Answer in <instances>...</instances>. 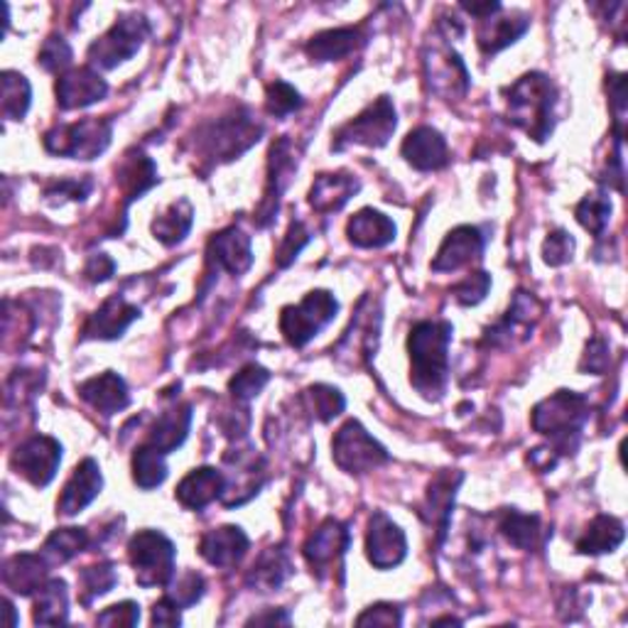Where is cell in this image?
<instances>
[{"label":"cell","instance_id":"obj_44","mask_svg":"<svg viewBox=\"0 0 628 628\" xmlns=\"http://www.w3.org/2000/svg\"><path fill=\"white\" fill-rule=\"evenodd\" d=\"M204 590H206L204 577L199 572L189 570V572H182L179 577H173V580H169L165 596H169V600H173L177 606L187 609V606H194L199 600H202Z\"/></svg>","mask_w":628,"mask_h":628},{"label":"cell","instance_id":"obj_18","mask_svg":"<svg viewBox=\"0 0 628 628\" xmlns=\"http://www.w3.org/2000/svg\"><path fill=\"white\" fill-rule=\"evenodd\" d=\"M209 261H212L218 271H226L232 275H244L248 268L253 265V248L251 236H246L241 228H224L216 234L209 244Z\"/></svg>","mask_w":628,"mask_h":628},{"label":"cell","instance_id":"obj_33","mask_svg":"<svg viewBox=\"0 0 628 628\" xmlns=\"http://www.w3.org/2000/svg\"><path fill=\"white\" fill-rule=\"evenodd\" d=\"M33 621L37 626H59L69 621V592L64 580H47L39 586Z\"/></svg>","mask_w":628,"mask_h":628},{"label":"cell","instance_id":"obj_11","mask_svg":"<svg viewBox=\"0 0 628 628\" xmlns=\"http://www.w3.org/2000/svg\"><path fill=\"white\" fill-rule=\"evenodd\" d=\"M59 464H62V445L47 435L27 437L25 442L15 447L13 457H10V466H13L15 474L27 478V482L37 488L52 482Z\"/></svg>","mask_w":628,"mask_h":628},{"label":"cell","instance_id":"obj_28","mask_svg":"<svg viewBox=\"0 0 628 628\" xmlns=\"http://www.w3.org/2000/svg\"><path fill=\"white\" fill-rule=\"evenodd\" d=\"M358 179L346 173L319 175L310 189V204L319 214L339 212L358 192Z\"/></svg>","mask_w":628,"mask_h":628},{"label":"cell","instance_id":"obj_34","mask_svg":"<svg viewBox=\"0 0 628 628\" xmlns=\"http://www.w3.org/2000/svg\"><path fill=\"white\" fill-rule=\"evenodd\" d=\"M460 484H462V474L445 472L435 478V482L430 484V491H427V511H430V523L437 525L440 541L447 533V525H450L457 486Z\"/></svg>","mask_w":628,"mask_h":628},{"label":"cell","instance_id":"obj_9","mask_svg":"<svg viewBox=\"0 0 628 628\" xmlns=\"http://www.w3.org/2000/svg\"><path fill=\"white\" fill-rule=\"evenodd\" d=\"M398 128L395 106L388 96L376 98L371 106H366L354 121L342 126L334 135L332 147L344 151L346 145H366V147H383Z\"/></svg>","mask_w":628,"mask_h":628},{"label":"cell","instance_id":"obj_38","mask_svg":"<svg viewBox=\"0 0 628 628\" xmlns=\"http://www.w3.org/2000/svg\"><path fill=\"white\" fill-rule=\"evenodd\" d=\"M88 545V533L84 528H59L45 541L43 555L49 560V565H64L74 560L79 553H84Z\"/></svg>","mask_w":628,"mask_h":628},{"label":"cell","instance_id":"obj_15","mask_svg":"<svg viewBox=\"0 0 628 628\" xmlns=\"http://www.w3.org/2000/svg\"><path fill=\"white\" fill-rule=\"evenodd\" d=\"M102 488H104L102 466L94 460H84L82 464H76V470L69 476L62 494H59L57 513L67 518L82 513L84 508L102 494Z\"/></svg>","mask_w":628,"mask_h":628},{"label":"cell","instance_id":"obj_30","mask_svg":"<svg viewBox=\"0 0 628 628\" xmlns=\"http://www.w3.org/2000/svg\"><path fill=\"white\" fill-rule=\"evenodd\" d=\"M295 169V159H293V145L287 138H281L273 147H271V185H268L265 192V202L261 206V226H265L277 212V199H281L283 189L287 185V177L293 175Z\"/></svg>","mask_w":628,"mask_h":628},{"label":"cell","instance_id":"obj_26","mask_svg":"<svg viewBox=\"0 0 628 628\" xmlns=\"http://www.w3.org/2000/svg\"><path fill=\"white\" fill-rule=\"evenodd\" d=\"M364 45H366L364 27H336L315 35L310 43L305 45V52L312 62H334V59L354 55L356 49H362Z\"/></svg>","mask_w":628,"mask_h":628},{"label":"cell","instance_id":"obj_57","mask_svg":"<svg viewBox=\"0 0 628 628\" xmlns=\"http://www.w3.org/2000/svg\"><path fill=\"white\" fill-rule=\"evenodd\" d=\"M253 624H291V616L285 612H268V614H256L248 619V626Z\"/></svg>","mask_w":628,"mask_h":628},{"label":"cell","instance_id":"obj_53","mask_svg":"<svg viewBox=\"0 0 628 628\" xmlns=\"http://www.w3.org/2000/svg\"><path fill=\"white\" fill-rule=\"evenodd\" d=\"M358 626H401L403 614L395 604H376L356 619Z\"/></svg>","mask_w":628,"mask_h":628},{"label":"cell","instance_id":"obj_10","mask_svg":"<svg viewBox=\"0 0 628 628\" xmlns=\"http://www.w3.org/2000/svg\"><path fill=\"white\" fill-rule=\"evenodd\" d=\"M332 457L336 466L346 474H368L391 460L381 442L368 435L366 427L358 420H348L332 440Z\"/></svg>","mask_w":628,"mask_h":628},{"label":"cell","instance_id":"obj_51","mask_svg":"<svg viewBox=\"0 0 628 628\" xmlns=\"http://www.w3.org/2000/svg\"><path fill=\"white\" fill-rule=\"evenodd\" d=\"M307 241H310V232H307L305 224L303 222H293L291 228H287V234L283 238V244L281 248H277V265L281 268H287L291 265L297 256H300L303 248L307 246Z\"/></svg>","mask_w":628,"mask_h":628},{"label":"cell","instance_id":"obj_20","mask_svg":"<svg viewBox=\"0 0 628 628\" xmlns=\"http://www.w3.org/2000/svg\"><path fill=\"white\" fill-rule=\"evenodd\" d=\"M248 547V535L238 525H222L209 531L202 543H199V555L204 557L209 565L214 567H234L246 557Z\"/></svg>","mask_w":628,"mask_h":628},{"label":"cell","instance_id":"obj_56","mask_svg":"<svg viewBox=\"0 0 628 628\" xmlns=\"http://www.w3.org/2000/svg\"><path fill=\"white\" fill-rule=\"evenodd\" d=\"M182 606H177L169 596H163L153 606V626H179L182 624Z\"/></svg>","mask_w":628,"mask_h":628},{"label":"cell","instance_id":"obj_32","mask_svg":"<svg viewBox=\"0 0 628 628\" xmlns=\"http://www.w3.org/2000/svg\"><path fill=\"white\" fill-rule=\"evenodd\" d=\"M626 531L624 523L614 516H596L594 521L586 525L580 541H577V550L582 555H604L614 553L616 547L624 543Z\"/></svg>","mask_w":628,"mask_h":628},{"label":"cell","instance_id":"obj_8","mask_svg":"<svg viewBox=\"0 0 628 628\" xmlns=\"http://www.w3.org/2000/svg\"><path fill=\"white\" fill-rule=\"evenodd\" d=\"M339 312L336 297L329 291H312L300 305L285 307L281 315V332L291 346H305L322 332Z\"/></svg>","mask_w":628,"mask_h":628},{"label":"cell","instance_id":"obj_2","mask_svg":"<svg viewBox=\"0 0 628 628\" xmlns=\"http://www.w3.org/2000/svg\"><path fill=\"white\" fill-rule=\"evenodd\" d=\"M508 118L533 141L545 143L555 128V84L541 72L523 74L508 88Z\"/></svg>","mask_w":628,"mask_h":628},{"label":"cell","instance_id":"obj_59","mask_svg":"<svg viewBox=\"0 0 628 628\" xmlns=\"http://www.w3.org/2000/svg\"><path fill=\"white\" fill-rule=\"evenodd\" d=\"M433 624H462V621L454 619V616H442V619H433Z\"/></svg>","mask_w":628,"mask_h":628},{"label":"cell","instance_id":"obj_39","mask_svg":"<svg viewBox=\"0 0 628 628\" xmlns=\"http://www.w3.org/2000/svg\"><path fill=\"white\" fill-rule=\"evenodd\" d=\"M167 478V464L165 454L157 452L155 447L143 445L138 447L133 454V482L143 488V491H153Z\"/></svg>","mask_w":628,"mask_h":628},{"label":"cell","instance_id":"obj_50","mask_svg":"<svg viewBox=\"0 0 628 628\" xmlns=\"http://www.w3.org/2000/svg\"><path fill=\"white\" fill-rule=\"evenodd\" d=\"M572 253H574V238L570 234L562 232V228L547 234L543 244V261L547 265H565L572 258Z\"/></svg>","mask_w":628,"mask_h":628},{"label":"cell","instance_id":"obj_35","mask_svg":"<svg viewBox=\"0 0 628 628\" xmlns=\"http://www.w3.org/2000/svg\"><path fill=\"white\" fill-rule=\"evenodd\" d=\"M192 224H194L192 204H189L187 199H177V202L169 204L163 214L155 216L153 234L159 244L177 246L185 241L189 232H192Z\"/></svg>","mask_w":628,"mask_h":628},{"label":"cell","instance_id":"obj_55","mask_svg":"<svg viewBox=\"0 0 628 628\" xmlns=\"http://www.w3.org/2000/svg\"><path fill=\"white\" fill-rule=\"evenodd\" d=\"M114 271H116V263L111 261V258H108L106 253H98V256L88 258L84 275H86V281H92V283H106L108 277L114 275Z\"/></svg>","mask_w":628,"mask_h":628},{"label":"cell","instance_id":"obj_14","mask_svg":"<svg viewBox=\"0 0 628 628\" xmlns=\"http://www.w3.org/2000/svg\"><path fill=\"white\" fill-rule=\"evenodd\" d=\"M55 94L59 108L74 111V108H86L92 104L104 102L108 94V84L94 67H79L57 79Z\"/></svg>","mask_w":628,"mask_h":628},{"label":"cell","instance_id":"obj_19","mask_svg":"<svg viewBox=\"0 0 628 628\" xmlns=\"http://www.w3.org/2000/svg\"><path fill=\"white\" fill-rule=\"evenodd\" d=\"M141 317V310L131 305L123 297H108V300L98 307V310L88 317L84 324V339H102V342H111V339L123 336V332L131 327L135 319Z\"/></svg>","mask_w":628,"mask_h":628},{"label":"cell","instance_id":"obj_43","mask_svg":"<svg viewBox=\"0 0 628 628\" xmlns=\"http://www.w3.org/2000/svg\"><path fill=\"white\" fill-rule=\"evenodd\" d=\"M116 570H114V565H108V562H102V565H92V567H86V570H82V574H79V584H82V604H92L96 596H104L114 590V584H116Z\"/></svg>","mask_w":628,"mask_h":628},{"label":"cell","instance_id":"obj_27","mask_svg":"<svg viewBox=\"0 0 628 628\" xmlns=\"http://www.w3.org/2000/svg\"><path fill=\"white\" fill-rule=\"evenodd\" d=\"M395 234L398 228L393 218L376 212V209H362V212L354 214L346 224L348 241L358 248H383L395 241Z\"/></svg>","mask_w":628,"mask_h":628},{"label":"cell","instance_id":"obj_23","mask_svg":"<svg viewBox=\"0 0 628 628\" xmlns=\"http://www.w3.org/2000/svg\"><path fill=\"white\" fill-rule=\"evenodd\" d=\"M226 486L224 472L214 470V466H199V470L189 472L182 482H179L175 498L189 511H202L216 498H222Z\"/></svg>","mask_w":628,"mask_h":628},{"label":"cell","instance_id":"obj_6","mask_svg":"<svg viewBox=\"0 0 628 628\" xmlns=\"http://www.w3.org/2000/svg\"><path fill=\"white\" fill-rule=\"evenodd\" d=\"M147 35H151V25L141 13L121 15L106 35L88 47V62L96 69H116L143 47Z\"/></svg>","mask_w":628,"mask_h":628},{"label":"cell","instance_id":"obj_13","mask_svg":"<svg viewBox=\"0 0 628 628\" xmlns=\"http://www.w3.org/2000/svg\"><path fill=\"white\" fill-rule=\"evenodd\" d=\"M352 545V533L344 523H339L336 518H327V521L317 528V531L307 537L305 543V557L310 562L312 572L322 577L327 570L342 560L344 553Z\"/></svg>","mask_w":628,"mask_h":628},{"label":"cell","instance_id":"obj_29","mask_svg":"<svg viewBox=\"0 0 628 628\" xmlns=\"http://www.w3.org/2000/svg\"><path fill=\"white\" fill-rule=\"evenodd\" d=\"M189 425H192V405H175L157 417V423L153 425L151 435H147V442L155 447L157 452L169 454L175 452L177 447H182L189 435Z\"/></svg>","mask_w":628,"mask_h":628},{"label":"cell","instance_id":"obj_41","mask_svg":"<svg viewBox=\"0 0 628 628\" xmlns=\"http://www.w3.org/2000/svg\"><path fill=\"white\" fill-rule=\"evenodd\" d=\"M3 82V116L5 121H23L29 102H33V88H29V82L17 72H3L0 76Z\"/></svg>","mask_w":628,"mask_h":628},{"label":"cell","instance_id":"obj_24","mask_svg":"<svg viewBox=\"0 0 628 628\" xmlns=\"http://www.w3.org/2000/svg\"><path fill=\"white\" fill-rule=\"evenodd\" d=\"M49 567L45 555H13L3 562V584L20 596H33L47 582Z\"/></svg>","mask_w":628,"mask_h":628},{"label":"cell","instance_id":"obj_54","mask_svg":"<svg viewBox=\"0 0 628 628\" xmlns=\"http://www.w3.org/2000/svg\"><path fill=\"white\" fill-rule=\"evenodd\" d=\"M609 344H606L604 339H592V342L586 344V354L582 358V371L602 376L606 368H609Z\"/></svg>","mask_w":628,"mask_h":628},{"label":"cell","instance_id":"obj_52","mask_svg":"<svg viewBox=\"0 0 628 628\" xmlns=\"http://www.w3.org/2000/svg\"><path fill=\"white\" fill-rule=\"evenodd\" d=\"M141 621V606L135 602H121V604H114L108 606L104 614H98L96 624L102 626H138Z\"/></svg>","mask_w":628,"mask_h":628},{"label":"cell","instance_id":"obj_45","mask_svg":"<svg viewBox=\"0 0 628 628\" xmlns=\"http://www.w3.org/2000/svg\"><path fill=\"white\" fill-rule=\"evenodd\" d=\"M271 381V374L265 371L263 366L258 364H248L246 368H241L234 378L232 383H228V391L236 398V401H251L258 393L263 391V388Z\"/></svg>","mask_w":628,"mask_h":628},{"label":"cell","instance_id":"obj_48","mask_svg":"<svg viewBox=\"0 0 628 628\" xmlns=\"http://www.w3.org/2000/svg\"><path fill=\"white\" fill-rule=\"evenodd\" d=\"M488 287H491V275L484 273V271H478V273H472V275H466L462 283H457L452 287V295H454V300L464 305V307H472V305H478L486 297L488 293Z\"/></svg>","mask_w":628,"mask_h":628},{"label":"cell","instance_id":"obj_25","mask_svg":"<svg viewBox=\"0 0 628 628\" xmlns=\"http://www.w3.org/2000/svg\"><path fill=\"white\" fill-rule=\"evenodd\" d=\"M79 395L84 401L98 411L102 415H116L121 413L131 403V395H128V386L118 374L106 371L98 374L94 378H88L82 386H79Z\"/></svg>","mask_w":628,"mask_h":628},{"label":"cell","instance_id":"obj_42","mask_svg":"<svg viewBox=\"0 0 628 628\" xmlns=\"http://www.w3.org/2000/svg\"><path fill=\"white\" fill-rule=\"evenodd\" d=\"M577 222H580L586 232L594 236H604L606 226H609L612 218V199L604 192L586 194L580 204L574 209Z\"/></svg>","mask_w":628,"mask_h":628},{"label":"cell","instance_id":"obj_31","mask_svg":"<svg viewBox=\"0 0 628 628\" xmlns=\"http://www.w3.org/2000/svg\"><path fill=\"white\" fill-rule=\"evenodd\" d=\"M293 565L283 547H268V550L253 562L251 572L246 577V584L258 592H275L291 577Z\"/></svg>","mask_w":628,"mask_h":628},{"label":"cell","instance_id":"obj_5","mask_svg":"<svg viewBox=\"0 0 628 628\" xmlns=\"http://www.w3.org/2000/svg\"><path fill=\"white\" fill-rule=\"evenodd\" d=\"M175 545L165 533L141 531L128 543V557L135 570V580L145 590L167 586L175 577Z\"/></svg>","mask_w":628,"mask_h":628},{"label":"cell","instance_id":"obj_49","mask_svg":"<svg viewBox=\"0 0 628 628\" xmlns=\"http://www.w3.org/2000/svg\"><path fill=\"white\" fill-rule=\"evenodd\" d=\"M92 192V179H59L45 189L47 202L62 204L64 199H72V202H84V199Z\"/></svg>","mask_w":628,"mask_h":628},{"label":"cell","instance_id":"obj_16","mask_svg":"<svg viewBox=\"0 0 628 628\" xmlns=\"http://www.w3.org/2000/svg\"><path fill=\"white\" fill-rule=\"evenodd\" d=\"M427 79H430V88L442 98L462 96L470 88V74L460 59V55L452 52L450 45H442L433 49V57H427Z\"/></svg>","mask_w":628,"mask_h":628},{"label":"cell","instance_id":"obj_7","mask_svg":"<svg viewBox=\"0 0 628 628\" xmlns=\"http://www.w3.org/2000/svg\"><path fill=\"white\" fill-rule=\"evenodd\" d=\"M263 135V126L253 121V116L241 108L232 116L218 118L216 123H209L202 131V151L212 159H234L248 147L256 145Z\"/></svg>","mask_w":628,"mask_h":628},{"label":"cell","instance_id":"obj_46","mask_svg":"<svg viewBox=\"0 0 628 628\" xmlns=\"http://www.w3.org/2000/svg\"><path fill=\"white\" fill-rule=\"evenodd\" d=\"M265 108L275 118H285L303 108V96L287 82H273L265 88Z\"/></svg>","mask_w":628,"mask_h":628},{"label":"cell","instance_id":"obj_21","mask_svg":"<svg viewBox=\"0 0 628 628\" xmlns=\"http://www.w3.org/2000/svg\"><path fill=\"white\" fill-rule=\"evenodd\" d=\"M403 157L420 173H433L447 165V141L440 131H435L430 126H420L415 131L407 133V138L401 145Z\"/></svg>","mask_w":628,"mask_h":628},{"label":"cell","instance_id":"obj_1","mask_svg":"<svg viewBox=\"0 0 628 628\" xmlns=\"http://www.w3.org/2000/svg\"><path fill=\"white\" fill-rule=\"evenodd\" d=\"M452 324L442 319H425L411 329L407 354H411V383L427 401L442 398L450 378Z\"/></svg>","mask_w":628,"mask_h":628},{"label":"cell","instance_id":"obj_37","mask_svg":"<svg viewBox=\"0 0 628 628\" xmlns=\"http://www.w3.org/2000/svg\"><path fill=\"white\" fill-rule=\"evenodd\" d=\"M498 531L518 550H533L537 541H541V518L511 508V511H503L501 518H498Z\"/></svg>","mask_w":628,"mask_h":628},{"label":"cell","instance_id":"obj_36","mask_svg":"<svg viewBox=\"0 0 628 628\" xmlns=\"http://www.w3.org/2000/svg\"><path fill=\"white\" fill-rule=\"evenodd\" d=\"M118 182L126 194V202H135L141 199L147 189L157 185V167L151 157H145L143 153L128 155L126 163L118 169Z\"/></svg>","mask_w":628,"mask_h":628},{"label":"cell","instance_id":"obj_4","mask_svg":"<svg viewBox=\"0 0 628 628\" xmlns=\"http://www.w3.org/2000/svg\"><path fill=\"white\" fill-rule=\"evenodd\" d=\"M114 126L108 118H84L79 123L55 126L45 133V151L59 157L94 159L111 145Z\"/></svg>","mask_w":628,"mask_h":628},{"label":"cell","instance_id":"obj_40","mask_svg":"<svg viewBox=\"0 0 628 628\" xmlns=\"http://www.w3.org/2000/svg\"><path fill=\"white\" fill-rule=\"evenodd\" d=\"M303 401H305L307 413H312V417H317L319 423L334 420V417L342 415L346 407L342 391L327 383H317V386L307 388Z\"/></svg>","mask_w":628,"mask_h":628},{"label":"cell","instance_id":"obj_17","mask_svg":"<svg viewBox=\"0 0 628 628\" xmlns=\"http://www.w3.org/2000/svg\"><path fill=\"white\" fill-rule=\"evenodd\" d=\"M484 253V236L476 226H457L445 236V241L433 261V271L452 273L462 265L478 261Z\"/></svg>","mask_w":628,"mask_h":628},{"label":"cell","instance_id":"obj_22","mask_svg":"<svg viewBox=\"0 0 628 628\" xmlns=\"http://www.w3.org/2000/svg\"><path fill=\"white\" fill-rule=\"evenodd\" d=\"M501 10L494 13L491 17L478 20L476 43L484 55L501 52V49H506L508 45L518 43V37H523L525 29L531 27V20H528L523 13L501 15Z\"/></svg>","mask_w":628,"mask_h":628},{"label":"cell","instance_id":"obj_47","mask_svg":"<svg viewBox=\"0 0 628 628\" xmlns=\"http://www.w3.org/2000/svg\"><path fill=\"white\" fill-rule=\"evenodd\" d=\"M72 47L64 37H47V43L43 45L37 55V64L45 69V72H64V69L72 64Z\"/></svg>","mask_w":628,"mask_h":628},{"label":"cell","instance_id":"obj_12","mask_svg":"<svg viewBox=\"0 0 628 628\" xmlns=\"http://www.w3.org/2000/svg\"><path fill=\"white\" fill-rule=\"evenodd\" d=\"M407 555V541L401 525L393 523L386 513L376 511L366 531V557L376 570H393Z\"/></svg>","mask_w":628,"mask_h":628},{"label":"cell","instance_id":"obj_58","mask_svg":"<svg viewBox=\"0 0 628 628\" xmlns=\"http://www.w3.org/2000/svg\"><path fill=\"white\" fill-rule=\"evenodd\" d=\"M5 612L10 616V626H17V619H15V606L10 604V600H5Z\"/></svg>","mask_w":628,"mask_h":628},{"label":"cell","instance_id":"obj_3","mask_svg":"<svg viewBox=\"0 0 628 628\" xmlns=\"http://www.w3.org/2000/svg\"><path fill=\"white\" fill-rule=\"evenodd\" d=\"M586 420H590V401L572 391H557L533 407L535 433L547 437L560 454L577 450Z\"/></svg>","mask_w":628,"mask_h":628}]
</instances>
